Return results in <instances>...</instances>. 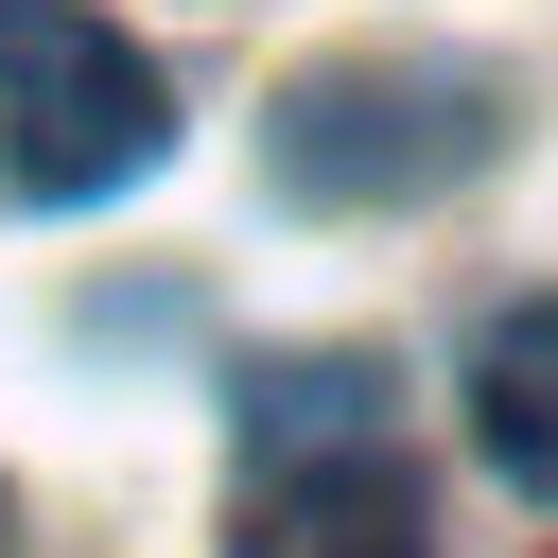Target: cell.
I'll return each instance as SVG.
<instances>
[{
	"label": "cell",
	"mask_w": 558,
	"mask_h": 558,
	"mask_svg": "<svg viewBox=\"0 0 558 558\" xmlns=\"http://www.w3.org/2000/svg\"><path fill=\"white\" fill-rule=\"evenodd\" d=\"M157 157H174L157 52L122 17H87V0H0V174L35 209H87V192H122Z\"/></svg>",
	"instance_id": "obj_1"
},
{
	"label": "cell",
	"mask_w": 558,
	"mask_h": 558,
	"mask_svg": "<svg viewBox=\"0 0 558 558\" xmlns=\"http://www.w3.org/2000/svg\"><path fill=\"white\" fill-rule=\"evenodd\" d=\"M488 140H506V87L453 70V52H331V70L279 87V192H296V209H401V192H453Z\"/></svg>",
	"instance_id": "obj_2"
},
{
	"label": "cell",
	"mask_w": 558,
	"mask_h": 558,
	"mask_svg": "<svg viewBox=\"0 0 558 558\" xmlns=\"http://www.w3.org/2000/svg\"><path fill=\"white\" fill-rule=\"evenodd\" d=\"M227 558H436V523H418V488H401L384 436H314V453H262L244 471Z\"/></svg>",
	"instance_id": "obj_3"
},
{
	"label": "cell",
	"mask_w": 558,
	"mask_h": 558,
	"mask_svg": "<svg viewBox=\"0 0 558 558\" xmlns=\"http://www.w3.org/2000/svg\"><path fill=\"white\" fill-rule=\"evenodd\" d=\"M471 453L558 506V296H506L471 331Z\"/></svg>",
	"instance_id": "obj_4"
},
{
	"label": "cell",
	"mask_w": 558,
	"mask_h": 558,
	"mask_svg": "<svg viewBox=\"0 0 558 558\" xmlns=\"http://www.w3.org/2000/svg\"><path fill=\"white\" fill-rule=\"evenodd\" d=\"M0 541H17V506H0Z\"/></svg>",
	"instance_id": "obj_5"
}]
</instances>
